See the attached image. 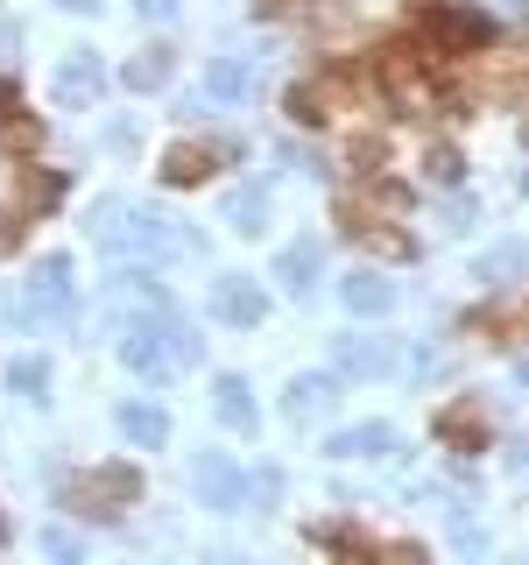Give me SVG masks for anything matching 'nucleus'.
I'll return each mask as SVG.
<instances>
[{"label": "nucleus", "mask_w": 529, "mask_h": 565, "mask_svg": "<svg viewBox=\"0 0 529 565\" xmlns=\"http://www.w3.org/2000/svg\"><path fill=\"white\" fill-rule=\"evenodd\" d=\"M423 36L437 43V57H466V50H480V43L494 36V22L473 14V8H437L431 22H423Z\"/></svg>", "instance_id": "nucleus-1"}, {"label": "nucleus", "mask_w": 529, "mask_h": 565, "mask_svg": "<svg viewBox=\"0 0 529 565\" xmlns=\"http://www.w3.org/2000/svg\"><path fill=\"white\" fill-rule=\"evenodd\" d=\"M437 438H452L459 453H480V445H488V418H480V404H452L445 418H437Z\"/></svg>", "instance_id": "nucleus-2"}, {"label": "nucleus", "mask_w": 529, "mask_h": 565, "mask_svg": "<svg viewBox=\"0 0 529 565\" xmlns=\"http://www.w3.org/2000/svg\"><path fill=\"white\" fill-rule=\"evenodd\" d=\"M423 64H437V57H423ZM423 64H417V50H382V79H388V93L423 99V93H431V85H423Z\"/></svg>", "instance_id": "nucleus-3"}, {"label": "nucleus", "mask_w": 529, "mask_h": 565, "mask_svg": "<svg viewBox=\"0 0 529 565\" xmlns=\"http://www.w3.org/2000/svg\"><path fill=\"white\" fill-rule=\"evenodd\" d=\"M134 495H142L134 467H106V473H93V481L79 488V502H134Z\"/></svg>", "instance_id": "nucleus-4"}, {"label": "nucleus", "mask_w": 529, "mask_h": 565, "mask_svg": "<svg viewBox=\"0 0 529 565\" xmlns=\"http://www.w3.org/2000/svg\"><path fill=\"white\" fill-rule=\"evenodd\" d=\"M219 318H233V325H248V318H262V290L254 282H219Z\"/></svg>", "instance_id": "nucleus-5"}, {"label": "nucleus", "mask_w": 529, "mask_h": 565, "mask_svg": "<svg viewBox=\"0 0 529 565\" xmlns=\"http://www.w3.org/2000/svg\"><path fill=\"white\" fill-rule=\"evenodd\" d=\"M205 170H212V148H199V142L170 148V163H163V177H170V184H199Z\"/></svg>", "instance_id": "nucleus-6"}, {"label": "nucleus", "mask_w": 529, "mask_h": 565, "mask_svg": "<svg viewBox=\"0 0 529 565\" xmlns=\"http://www.w3.org/2000/svg\"><path fill=\"white\" fill-rule=\"evenodd\" d=\"M346 304L353 311H388V282L382 276H346Z\"/></svg>", "instance_id": "nucleus-7"}, {"label": "nucleus", "mask_w": 529, "mask_h": 565, "mask_svg": "<svg viewBox=\"0 0 529 565\" xmlns=\"http://www.w3.org/2000/svg\"><path fill=\"white\" fill-rule=\"evenodd\" d=\"M332 453H346V459H360V453H388V431H382V424H368V431H339V438H332Z\"/></svg>", "instance_id": "nucleus-8"}, {"label": "nucleus", "mask_w": 529, "mask_h": 565, "mask_svg": "<svg viewBox=\"0 0 529 565\" xmlns=\"http://www.w3.org/2000/svg\"><path fill=\"white\" fill-rule=\"evenodd\" d=\"M290 113H297L304 128H317V121H325V93H317V85H297V93H290Z\"/></svg>", "instance_id": "nucleus-9"}, {"label": "nucleus", "mask_w": 529, "mask_h": 565, "mask_svg": "<svg viewBox=\"0 0 529 565\" xmlns=\"http://www.w3.org/2000/svg\"><path fill=\"white\" fill-rule=\"evenodd\" d=\"M0 142H8V148H36V142H43V128L28 121V113H14V121L0 128Z\"/></svg>", "instance_id": "nucleus-10"}, {"label": "nucleus", "mask_w": 529, "mask_h": 565, "mask_svg": "<svg viewBox=\"0 0 529 565\" xmlns=\"http://www.w3.org/2000/svg\"><path fill=\"white\" fill-rule=\"evenodd\" d=\"M219 410H226L233 424H248V418H254V410H248V389H240V382H219Z\"/></svg>", "instance_id": "nucleus-11"}, {"label": "nucleus", "mask_w": 529, "mask_h": 565, "mask_svg": "<svg viewBox=\"0 0 529 565\" xmlns=\"http://www.w3.org/2000/svg\"><path fill=\"white\" fill-rule=\"evenodd\" d=\"M120 424H128L134 438H148V445L163 438V418H156V410H120Z\"/></svg>", "instance_id": "nucleus-12"}, {"label": "nucleus", "mask_w": 529, "mask_h": 565, "mask_svg": "<svg viewBox=\"0 0 529 565\" xmlns=\"http://www.w3.org/2000/svg\"><path fill=\"white\" fill-rule=\"evenodd\" d=\"M163 71H170V64H163V50H156V57H142V64L128 71V85H163Z\"/></svg>", "instance_id": "nucleus-13"}, {"label": "nucleus", "mask_w": 529, "mask_h": 565, "mask_svg": "<svg viewBox=\"0 0 529 565\" xmlns=\"http://www.w3.org/2000/svg\"><path fill=\"white\" fill-rule=\"evenodd\" d=\"M522 262H529V255H522V248H516V241H508V248H502V255H494V262H488V276H522Z\"/></svg>", "instance_id": "nucleus-14"}, {"label": "nucleus", "mask_w": 529, "mask_h": 565, "mask_svg": "<svg viewBox=\"0 0 529 565\" xmlns=\"http://www.w3.org/2000/svg\"><path fill=\"white\" fill-rule=\"evenodd\" d=\"M431 177H445V184H452V177H459V156H452V148H431Z\"/></svg>", "instance_id": "nucleus-15"}, {"label": "nucleus", "mask_w": 529, "mask_h": 565, "mask_svg": "<svg viewBox=\"0 0 529 565\" xmlns=\"http://www.w3.org/2000/svg\"><path fill=\"white\" fill-rule=\"evenodd\" d=\"M14 241H22V219H14V213H0V255H8Z\"/></svg>", "instance_id": "nucleus-16"}, {"label": "nucleus", "mask_w": 529, "mask_h": 565, "mask_svg": "<svg viewBox=\"0 0 529 565\" xmlns=\"http://www.w3.org/2000/svg\"><path fill=\"white\" fill-rule=\"evenodd\" d=\"M0 113H14V85H0Z\"/></svg>", "instance_id": "nucleus-17"}, {"label": "nucleus", "mask_w": 529, "mask_h": 565, "mask_svg": "<svg viewBox=\"0 0 529 565\" xmlns=\"http://www.w3.org/2000/svg\"><path fill=\"white\" fill-rule=\"evenodd\" d=\"M64 8H99V0H64Z\"/></svg>", "instance_id": "nucleus-18"}, {"label": "nucleus", "mask_w": 529, "mask_h": 565, "mask_svg": "<svg viewBox=\"0 0 529 565\" xmlns=\"http://www.w3.org/2000/svg\"><path fill=\"white\" fill-rule=\"evenodd\" d=\"M268 8H290V0H262V14H268Z\"/></svg>", "instance_id": "nucleus-19"}, {"label": "nucleus", "mask_w": 529, "mask_h": 565, "mask_svg": "<svg viewBox=\"0 0 529 565\" xmlns=\"http://www.w3.org/2000/svg\"><path fill=\"white\" fill-rule=\"evenodd\" d=\"M508 8H529V0H508Z\"/></svg>", "instance_id": "nucleus-20"}, {"label": "nucleus", "mask_w": 529, "mask_h": 565, "mask_svg": "<svg viewBox=\"0 0 529 565\" xmlns=\"http://www.w3.org/2000/svg\"><path fill=\"white\" fill-rule=\"evenodd\" d=\"M0 538H8V524H0Z\"/></svg>", "instance_id": "nucleus-21"}]
</instances>
